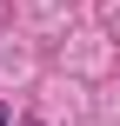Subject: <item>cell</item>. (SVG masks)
<instances>
[{"instance_id": "cell-1", "label": "cell", "mask_w": 120, "mask_h": 126, "mask_svg": "<svg viewBox=\"0 0 120 126\" xmlns=\"http://www.w3.org/2000/svg\"><path fill=\"white\" fill-rule=\"evenodd\" d=\"M0 126H13V106H7V100H0Z\"/></svg>"}]
</instances>
